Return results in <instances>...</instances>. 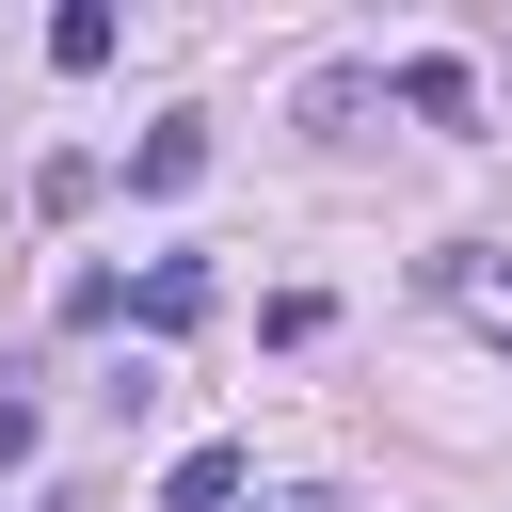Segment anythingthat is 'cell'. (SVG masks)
<instances>
[{"instance_id":"cell-6","label":"cell","mask_w":512,"mask_h":512,"mask_svg":"<svg viewBox=\"0 0 512 512\" xmlns=\"http://www.w3.org/2000/svg\"><path fill=\"white\" fill-rule=\"evenodd\" d=\"M32 448H48V432H32V400H0V480H16Z\"/></svg>"},{"instance_id":"cell-1","label":"cell","mask_w":512,"mask_h":512,"mask_svg":"<svg viewBox=\"0 0 512 512\" xmlns=\"http://www.w3.org/2000/svg\"><path fill=\"white\" fill-rule=\"evenodd\" d=\"M400 112H416V128H480V64H464V48H416V64H400Z\"/></svg>"},{"instance_id":"cell-5","label":"cell","mask_w":512,"mask_h":512,"mask_svg":"<svg viewBox=\"0 0 512 512\" xmlns=\"http://www.w3.org/2000/svg\"><path fill=\"white\" fill-rule=\"evenodd\" d=\"M48 64H80V80H96V64H112V0H64V16H48Z\"/></svg>"},{"instance_id":"cell-3","label":"cell","mask_w":512,"mask_h":512,"mask_svg":"<svg viewBox=\"0 0 512 512\" xmlns=\"http://www.w3.org/2000/svg\"><path fill=\"white\" fill-rule=\"evenodd\" d=\"M192 176H208V128H144L128 144V192H192Z\"/></svg>"},{"instance_id":"cell-7","label":"cell","mask_w":512,"mask_h":512,"mask_svg":"<svg viewBox=\"0 0 512 512\" xmlns=\"http://www.w3.org/2000/svg\"><path fill=\"white\" fill-rule=\"evenodd\" d=\"M48 512H64V496H48Z\"/></svg>"},{"instance_id":"cell-4","label":"cell","mask_w":512,"mask_h":512,"mask_svg":"<svg viewBox=\"0 0 512 512\" xmlns=\"http://www.w3.org/2000/svg\"><path fill=\"white\" fill-rule=\"evenodd\" d=\"M240 480H256V464H240V448H192V464H176V480H160V512H240Z\"/></svg>"},{"instance_id":"cell-2","label":"cell","mask_w":512,"mask_h":512,"mask_svg":"<svg viewBox=\"0 0 512 512\" xmlns=\"http://www.w3.org/2000/svg\"><path fill=\"white\" fill-rule=\"evenodd\" d=\"M128 320H144V336H192V320H208V256H160V272L128 288Z\"/></svg>"}]
</instances>
